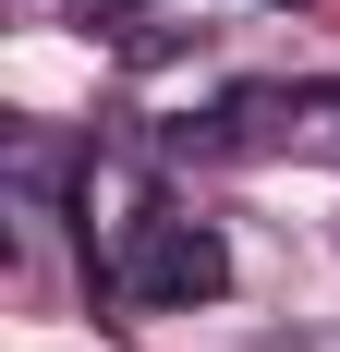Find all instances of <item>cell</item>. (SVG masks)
I'll return each mask as SVG.
<instances>
[{
    "label": "cell",
    "mask_w": 340,
    "mask_h": 352,
    "mask_svg": "<svg viewBox=\"0 0 340 352\" xmlns=\"http://www.w3.org/2000/svg\"><path fill=\"white\" fill-rule=\"evenodd\" d=\"M231 292V243H219V219L195 207H146L122 243L98 255V304H134V316H195Z\"/></svg>",
    "instance_id": "1"
},
{
    "label": "cell",
    "mask_w": 340,
    "mask_h": 352,
    "mask_svg": "<svg viewBox=\"0 0 340 352\" xmlns=\"http://www.w3.org/2000/svg\"><path fill=\"white\" fill-rule=\"evenodd\" d=\"M279 12H304V0H279Z\"/></svg>",
    "instance_id": "2"
}]
</instances>
